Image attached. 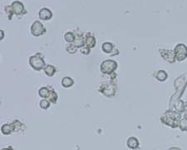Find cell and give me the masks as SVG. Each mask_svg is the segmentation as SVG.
<instances>
[{"mask_svg": "<svg viewBox=\"0 0 187 150\" xmlns=\"http://www.w3.org/2000/svg\"><path fill=\"white\" fill-rule=\"evenodd\" d=\"M155 77L160 82H164V81H166L167 79L168 74H167V73L165 70H159L158 72L155 73Z\"/></svg>", "mask_w": 187, "mask_h": 150, "instance_id": "cell-14", "label": "cell"}, {"mask_svg": "<svg viewBox=\"0 0 187 150\" xmlns=\"http://www.w3.org/2000/svg\"><path fill=\"white\" fill-rule=\"evenodd\" d=\"M50 104H51V103H50L48 99L43 98V100H41L40 101V104H39V105H40L41 109L46 110V109H48L49 107H50Z\"/></svg>", "mask_w": 187, "mask_h": 150, "instance_id": "cell-23", "label": "cell"}, {"mask_svg": "<svg viewBox=\"0 0 187 150\" xmlns=\"http://www.w3.org/2000/svg\"><path fill=\"white\" fill-rule=\"evenodd\" d=\"M179 128L181 131H187V118L181 119V121L179 123Z\"/></svg>", "mask_w": 187, "mask_h": 150, "instance_id": "cell-22", "label": "cell"}, {"mask_svg": "<svg viewBox=\"0 0 187 150\" xmlns=\"http://www.w3.org/2000/svg\"><path fill=\"white\" fill-rule=\"evenodd\" d=\"M174 53L176 55V60L181 62L187 58V47L184 43H179L175 47Z\"/></svg>", "mask_w": 187, "mask_h": 150, "instance_id": "cell-5", "label": "cell"}, {"mask_svg": "<svg viewBox=\"0 0 187 150\" xmlns=\"http://www.w3.org/2000/svg\"><path fill=\"white\" fill-rule=\"evenodd\" d=\"M45 31H46V29L39 21L33 22L32 26H31V33H32V35H34L36 37L43 34L45 33Z\"/></svg>", "mask_w": 187, "mask_h": 150, "instance_id": "cell-7", "label": "cell"}, {"mask_svg": "<svg viewBox=\"0 0 187 150\" xmlns=\"http://www.w3.org/2000/svg\"><path fill=\"white\" fill-rule=\"evenodd\" d=\"M48 100L51 104H57V101H58V93L55 92L54 89H52V91H51V93H50V96L48 98Z\"/></svg>", "mask_w": 187, "mask_h": 150, "instance_id": "cell-19", "label": "cell"}, {"mask_svg": "<svg viewBox=\"0 0 187 150\" xmlns=\"http://www.w3.org/2000/svg\"><path fill=\"white\" fill-rule=\"evenodd\" d=\"M64 38H65L66 42L71 43L74 42L75 38H76V36H75L73 33L67 32L66 34H65V35H64Z\"/></svg>", "mask_w": 187, "mask_h": 150, "instance_id": "cell-21", "label": "cell"}, {"mask_svg": "<svg viewBox=\"0 0 187 150\" xmlns=\"http://www.w3.org/2000/svg\"><path fill=\"white\" fill-rule=\"evenodd\" d=\"M43 70H44V73H45V74H46L48 77H52V76L56 73V72H57L56 67L52 65V64H48V65H46V67L44 68V69Z\"/></svg>", "mask_w": 187, "mask_h": 150, "instance_id": "cell-12", "label": "cell"}, {"mask_svg": "<svg viewBox=\"0 0 187 150\" xmlns=\"http://www.w3.org/2000/svg\"><path fill=\"white\" fill-rule=\"evenodd\" d=\"M77 49L78 48H76L73 44H70V45L67 47V52L72 54V53H75L77 52Z\"/></svg>", "mask_w": 187, "mask_h": 150, "instance_id": "cell-25", "label": "cell"}, {"mask_svg": "<svg viewBox=\"0 0 187 150\" xmlns=\"http://www.w3.org/2000/svg\"><path fill=\"white\" fill-rule=\"evenodd\" d=\"M73 45H74L76 48H82L85 45V40H84L82 37L81 36H78V37H76L75 38V41L73 42Z\"/></svg>", "mask_w": 187, "mask_h": 150, "instance_id": "cell-17", "label": "cell"}, {"mask_svg": "<svg viewBox=\"0 0 187 150\" xmlns=\"http://www.w3.org/2000/svg\"><path fill=\"white\" fill-rule=\"evenodd\" d=\"M101 49H102V51L106 53H112L113 49H114V45L110 42H105L102 44Z\"/></svg>", "mask_w": 187, "mask_h": 150, "instance_id": "cell-16", "label": "cell"}, {"mask_svg": "<svg viewBox=\"0 0 187 150\" xmlns=\"http://www.w3.org/2000/svg\"><path fill=\"white\" fill-rule=\"evenodd\" d=\"M51 91H52L51 87H42L38 90V94H39L41 98L48 99L49 98V96H50Z\"/></svg>", "mask_w": 187, "mask_h": 150, "instance_id": "cell-10", "label": "cell"}, {"mask_svg": "<svg viewBox=\"0 0 187 150\" xmlns=\"http://www.w3.org/2000/svg\"><path fill=\"white\" fill-rule=\"evenodd\" d=\"M85 46L92 49L96 46V39L94 36L92 35H87L85 38Z\"/></svg>", "mask_w": 187, "mask_h": 150, "instance_id": "cell-13", "label": "cell"}, {"mask_svg": "<svg viewBox=\"0 0 187 150\" xmlns=\"http://www.w3.org/2000/svg\"><path fill=\"white\" fill-rule=\"evenodd\" d=\"M161 121L166 126L176 128L179 127V123L181 121V113L174 110H167L161 116Z\"/></svg>", "mask_w": 187, "mask_h": 150, "instance_id": "cell-1", "label": "cell"}, {"mask_svg": "<svg viewBox=\"0 0 187 150\" xmlns=\"http://www.w3.org/2000/svg\"><path fill=\"white\" fill-rule=\"evenodd\" d=\"M117 69V63L115 60L107 59L104 60L100 66V71L103 74H107L111 76L113 73H115V71Z\"/></svg>", "mask_w": 187, "mask_h": 150, "instance_id": "cell-3", "label": "cell"}, {"mask_svg": "<svg viewBox=\"0 0 187 150\" xmlns=\"http://www.w3.org/2000/svg\"><path fill=\"white\" fill-rule=\"evenodd\" d=\"M29 64L32 67L35 71H40L42 69H44V68L46 67L45 61L42 57L41 53H37V54L32 55L29 58Z\"/></svg>", "mask_w": 187, "mask_h": 150, "instance_id": "cell-4", "label": "cell"}, {"mask_svg": "<svg viewBox=\"0 0 187 150\" xmlns=\"http://www.w3.org/2000/svg\"><path fill=\"white\" fill-rule=\"evenodd\" d=\"M159 53L161 54V58L165 59V60L170 63V64H173L175 63L176 60V55L175 53L172 50H167V49H160Z\"/></svg>", "mask_w": 187, "mask_h": 150, "instance_id": "cell-6", "label": "cell"}, {"mask_svg": "<svg viewBox=\"0 0 187 150\" xmlns=\"http://www.w3.org/2000/svg\"><path fill=\"white\" fill-rule=\"evenodd\" d=\"M3 35H4V33H3V31H1V39H3Z\"/></svg>", "mask_w": 187, "mask_h": 150, "instance_id": "cell-29", "label": "cell"}, {"mask_svg": "<svg viewBox=\"0 0 187 150\" xmlns=\"http://www.w3.org/2000/svg\"><path fill=\"white\" fill-rule=\"evenodd\" d=\"M38 14H39V18H40L41 19H43V20H48L52 16L51 10L47 9V8H43V9H40Z\"/></svg>", "mask_w": 187, "mask_h": 150, "instance_id": "cell-9", "label": "cell"}, {"mask_svg": "<svg viewBox=\"0 0 187 150\" xmlns=\"http://www.w3.org/2000/svg\"><path fill=\"white\" fill-rule=\"evenodd\" d=\"M175 108H176V111L178 112H181L184 111V103L181 100H179L178 102H176L175 104Z\"/></svg>", "mask_w": 187, "mask_h": 150, "instance_id": "cell-24", "label": "cell"}, {"mask_svg": "<svg viewBox=\"0 0 187 150\" xmlns=\"http://www.w3.org/2000/svg\"><path fill=\"white\" fill-rule=\"evenodd\" d=\"M127 147L131 149H136L139 147V141L138 139L135 137H131L127 139Z\"/></svg>", "mask_w": 187, "mask_h": 150, "instance_id": "cell-11", "label": "cell"}, {"mask_svg": "<svg viewBox=\"0 0 187 150\" xmlns=\"http://www.w3.org/2000/svg\"><path fill=\"white\" fill-rule=\"evenodd\" d=\"M168 150H181V149L180 148H177V147H171Z\"/></svg>", "mask_w": 187, "mask_h": 150, "instance_id": "cell-27", "label": "cell"}, {"mask_svg": "<svg viewBox=\"0 0 187 150\" xmlns=\"http://www.w3.org/2000/svg\"><path fill=\"white\" fill-rule=\"evenodd\" d=\"M61 84H62V86L64 87V88H70L74 84V80L70 77H64L62 79Z\"/></svg>", "mask_w": 187, "mask_h": 150, "instance_id": "cell-15", "label": "cell"}, {"mask_svg": "<svg viewBox=\"0 0 187 150\" xmlns=\"http://www.w3.org/2000/svg\"><path fill=\"white\" fill-rule=\"evenodd\" d=\"M81 53H83V54H89L90 53V49L89 48H87V47H82V49H81Z\"/></svg>", "mask_w": 187, "mask_h": 150, "instance_id": "cell-26", "label": "cell"}, {"mask_svg": "<svg viewBox=\"0 0 187 150\" xmlns=\"http://www.w3.org/2000/svg\"><path fill=\"white\" fill-rule=\"evenodd\" d=\"M1 150H14V149L13 148V147L9 146V147H8V148H2Z\"/></svg>", "mask_w": 187, "mask_h": 150, "instance_id": "cell-28", "label": "cell"}, {"mask_svg": "<svg viewBox=\"0 0 187 150\" xmlns=\"http://www.w3.org/2000/svg\"><path fill=\"white\" fill-rule=\"evenodd\" d=\"M10 125H11L12 132H15V131L17 132L19 129H21L22 127L23 126V124L20 121H18V120H15L12 124H10Z\"/></svg>", "mask_w": 187, "mask_h": 150, "instance_id": "cell-18", "label": "cell"}, {"mask_svg": "<svg viewBox=\"0 0 187 150\" xmlns=\"http://www.w3.org/2000/svg\"><path fill=\"white\" fill-rule=\"evenodd\" d=\"M1 132L5 134V135H9V134H11L13 132H12V128H11V125L10 124H3L2 128H1Z\"/></svg>", "mask_w": 187, "mask_h": 150, "instance_id": "cell-20", "label": "cell"}, {"mask_svg": "<svg viewBox=\"0 0 187 150\" xmlns=\"http://www.w3.org/2000/svg\"><path fill=\"white\" fill-rule=\"evenodd\" d=\"M11 9H13V14L17 15L22 14L23 12L24 11V7H23V4L21 2H18V1H14L13 2L11 5Z\"/></svg>", "mask_w": 187, "mask_h": 150, "instance_id": "cell-8", "label": "cell"}, {"mask_svg": "<svg viewBox=\"0 0 187 150\" xmlns=\"http://www.w3.org/2000/svg\"><path fill=\"white\" fill-rule=\"evenodd\" d=\"M116 89H117L116 84L112 80L103 82L99 87V92L102 93L104 96H106L107 98L114 97L116 95Z\"/></svg>", "mask_w": 187, "mask_h": 150, "instance_id": "cell-2", "label": "cell"}]
</instances>
